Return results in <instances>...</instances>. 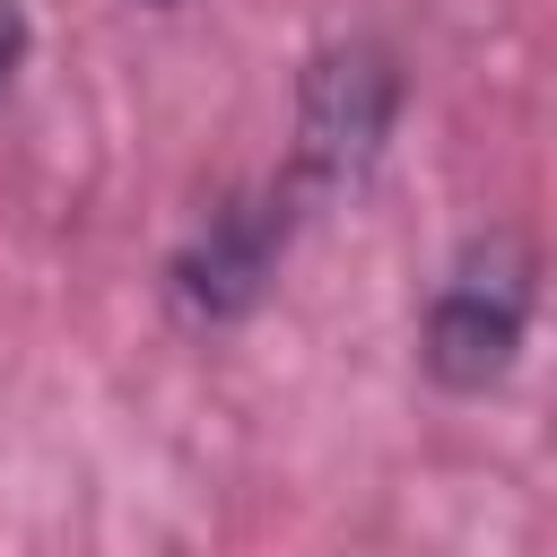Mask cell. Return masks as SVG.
Instances as JSON below:
<instances>
[{"mask_svg":"<svg viewBox=\"0 0 557 557\" xmlns=\"http://www.w3.org/2000/svg\"><path fill=\"white\" fill-rule=\"evenodd\" d=\"M409 113V70L383 35H331L305 52L296 70V131H287V200L313 218V209H339L374 183V165L392 157V131Z\"/></svg>","mask_w":557,"mask_h":557,"instance_id":"1","label":"cell"},{"mask_svg":"<svg viewBox=\"0 0 557 557\" xmlns=\"http://www.w3.org/2000/svg\"><path fill=\"white\" fill-rule=\"evenodd\" d=\"M540 313V244L522 226H479L461 235V252L444 261V278L426 287L418 313V374L444 400H479L522 366Z\"/></svg>","mask_w":557,"mask_h":557,"instance_id":"2","label":"cell"},{"mask_svg":"<svg viewBox=\"0 0 557 557\" xmlns=\"http://www.w3.org/2000/svg\"><path fill=\"white\" fill-rule=\"evenodd\" d=\"M296 226H305V209L287 200L278 174L218 191L174 235V252H165V278H157L165 287V313L183 331H235V322H252L270 305L287 252H296Z\"/></svg>","mask_w":557,"mask_h":557,"instance_id":"3","label":"cell"},{"mask_svg":"<svg viewBox=\"0 0 557 557\" xmlns=\"http://www.w3.org/2000/svg\"><path fill=\"white\" fill-rule=\"evenodd\" d=\"M26 61H35V17H26V0H0V104L17 96Z\"/></svg>","mask_w":557,"mask_h":557,"instance_id":"4","label":"cell"},{"mask_svg":"<svg viewBox=\"0 0 557 557\" xmlns=\"http://www.w3.org/2000/svg\"><path fill=\"white\" fill-rule=\"evenodd\" d=\"M139 9H183V0H139Z\"/></svg>","mask_w":557,"mask_h":557,"instance_id":"5","label":"cell"}]
</instances>
